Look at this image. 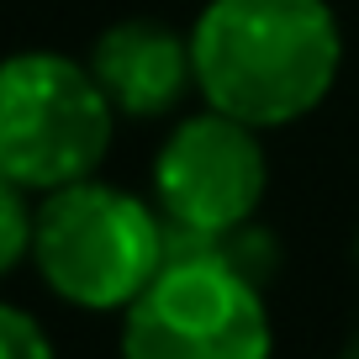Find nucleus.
Masks as SVG:
<instances>
[{"label": "nucleus", "instance_id": "9", "mask_svg": "<svg viewBox=\"0 0 359 359\" xmlns=\"http://www.w3.org/2000/svg\"><path fill=\"white\" fill-rule=\"evenodd\" d=\"M354 254H359V238H354Z\"/></svg>", "mask_w": 359, "mask_h": 359}, {"label": "nucleus", "instance_id": "8", "mask_svg": "<svg viewBox=\"0 0 359 359\" xmlns=\"http://www.w3.org/2000/svg\"><path fill=\"white\" fill-rule=\"evenodd\" d=\"M0 359H58L48 327L6 296H0Z\"/></svg>", "mask_w": 359, "mask_h": 359}, {"label": "nucleus", "instance_id": "6", "mask_svg": "<svg viewBox=\"0 0 359 359\" xmlns=\"http://www.w3.org/2000/svg\"><path fill=\"white\" fill-rule=\"evenodd\" d=\"M90 74L106 90L116 116L127 122H164L196 95L191 32L158 16H122L90 43Z\"/></svg>", "mask_w": 359, "mask_h": 359}, {"label": "nucleus", "instance_id": "1", "mask_svg": "<svg viewBox=\"0 0 359 359\" xmlns=\"http://www.w3.org/2000/svg\"><path fill=\"white\" fill-rule=\"evenodd\" d=\"M196 95L259 133L312 116L344 69V27L327 0H206L191 22Z\"/></svg>", "mask_w": 359, "mask_h": 359}, {"label": "nucleus", "instance_id": "4", "mask_svg": "<svg viewBox=\"0 0 359 359\" xmlns=\"http://www.w3.org/2000/svg\"><path fill=\"white\" fill-rule=\"evenodd\" d=\"M116 111L85 58L27 48L0 58V175L43 196L95 175L111 154Z\"/></svg>", "mask_w": 359, "mask_h": 359}, {"label": "nucleus", "instance_id": "3", "mask_svg": "<svg viewBox=\"0 0 359 359\" xmlns=\"http://www.w3.org/2000/svg\"><path fill=\"white\" fill-rule=\"evenodd\" d=\"M122 359H275L264 285L201 238L164 233V269L122 312Z\"/></svg>", "mask_w": 359, "mask_h": 359}, {"label": "nucleus", "instance_id": "2", "mask_svg": "<svg viewBox=\"0 0 359 359\" xmlns=\"http://www.w3.org/2000/svg\"><path fill=\"white\" fill-rule=\"evenodd\" d=\"M32 269L74 312H127L164 269V217L137 191L95 175L43 191Z\"/></svg>", "mask_w": 359, "mask_h": 359}, {"label": "nucleus", "instance_id": "5", "mask_svg": "<svg viewBox=\"0 0 359 359\" xmlns=\"http://www.w3.org/2000/svg\"><path fill=\"white\" fill-rule=\"evenodd\" d=\"M269 191L264 133L227 111L175 116L154 154V206L180 238H222L254 222Z\"/></svg>", "mask_w": 359, "mask_h": 359}, {"label": "nucleus", "instance_id": "7", "mask_svg": "<svg viewBox=\"0 0 359 359\" xmlns=\"http://www.w3.org/2000/svg\"><path fill=\"white\" fill-rule=\"evenodd\" d=\"M32 191H22L16 180L0 175V280L11 269L32 264V222H37V206L27 201Z\"/></svg>", "mask_w": 359, "mask_h": 359}]
</instances>
